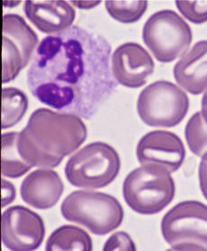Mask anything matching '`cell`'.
Returning a JSON list of instances; mask_svg holds the SVG:
<instances>
[{"instance_id":"obj_7","label":"cell","mask_w":207,"mask_h":251,"mask_svg":"<svg viewBox=\"0 0 207 251\" xmlns=\"http://www.w3.org/2000/svg\"><path fill=\"white\" fill-rule=\"evenodd\" d=\"M164 240L174 251H207V205L198 201L176 204L161 221Z\"/></svg>"},{"instance_id":"obj_16","label":"cell","mask_w":207,"mask_h":251,"mask_svg":"<svg viewBox=\"0 0 207 251\" xmlns=\"http://www.w3.org/2000/svg\"><path fill=\"white\" fill-rule=\"evenodd\" d=\"M47 251H91L92 239L84 229L63 225L51 234L46 243Z\"/></svg>"},{"instance_id":"obj_8","label":"cell","mask_w":207,"mask_h":251,"mask_svg":"<svg viewBox=\"0 0 207 251\" xmlns=\"http://www.w3.org/2000/svg\"><path fill=\"white\" fill-rule=\"evenodd\" d=\"M189 109V99L172 82L158 80L142 90L137 111L144 124L151 127L171 128L184 120Z\"/></svg>"},{"instance_id":"obj_21","label":"cell","mask_w":207,"mask_h":251,"mask_svg":"<svg viewBox=\"0 0 207 251\" xmlns=\"http://www.w3.org/2000/svg\"><path fill=\"white\" fill-rule=\"evenodd\" d=\"M180 14L195 25L207 22V1H176Z\"/></svg>"},{"instance_id":"obj_13","label":"cell","mask_w":207,"mask_h":251,"mask_svg":"<svg viewBox=\"0 0 207 251\" xmlns=\"http://www.w3.org/2000/svg\"><path fill=\"white\" fill-rule=\"evenodd\" d=\"M24 10L28 20L40 32L51 35L71 28L76 17L73 6L60 0H29Z\"/></svg>"},{"instance_id":"obj_22","label":"cell","mask_w":207,"mask_h":251,"mask_svg":"<svg viewBox=\"0 0 207 251\" xmlns=\"http://www.w3.org/2000/svg\"><path fill=\"white\" fill-rule=\"evenodd\" d=\"M104 251H135L136 246L131 237L125 231H118L110 236L104 246Z\"/></svg>"},{"instance_id":"obj_14","label":"cell","mask_w":207,"mask_h":251,"mask_svg":"<svg viewBox=\"0 0 207 251\" xmlns=\"http://www.w3.org/2000/svg\"><path fill=\"white\" fill-rule=\"evenodd\" d=\"M64 185L54 170H34L24 179L20 188L22 200L38 210L52 208L60 201Z\"/></svg>"},{"instance_id":"obj_10","label":"cell","mask_w":207,"mask_h":251,"mask_svg":"<svg viewBox=\"0 0 207 251\" xmlns=\"http://www.w3.org/2000/svg\"><path fill=\"white\" fill-rule=\"evenodd\" d=\"M45 236L43 218L32 210L15 205L1 216V239L4 246L14 251H36Z\"/></svg>"},{"instance_id":"obj_17","label":"cell","mask_w":207,"mask_h":251,"mask_svg":"<svg viewBox=\"0 0 207 251\" xmlns=\"http://www.w3.org/2000/svg\"><path fill=\"white\" fill-rule=\"evenodd\" d=\"M18 133L13 131L1 135V174L6 177H21L33 168L19 152Z\"/></svg>"},{"instance_id":"obj_4","label":"cell","mask_w":207,"mask_h":251,"mask_svg":"<svg viewBox=\"0 0 207 251\" xmlns=\"http://www.w3.org/2000/svg\"><path fill=\"white\" fill-rule=\"evenodd\" d=\"M123 195L135 213L153 215L160 213L173 201L174 179L167 170L155 166H141L126 176Z\"/></svg>"},{"instance_id":"obj_6","label":"cell","mask_w":207,"mask_h":251,"mask_svg":"<svg viewBox=\"0 0 207 251\" xmlns=\"http://www.w3.org/2000/svg\"><path fill=\"white\" fill-rule=\"evenodd\" d=\"M142 40L156 60L169 63L186 53L193 33L177 12L165 9L154 13L144 24Z\"/></svg>"},{"instance_id":"obj_12","label":"cell","mask_w":207,"mask_h":251,"mask_svg":"<svg viewBox=\"0 0 207 251\" xmlns=\"http://www.w3.org/2000/svg\"><path fill=\"white\" fill-rule=\"evenodd\" d=\"M155 69L153 57L142 45L126 43L112 55V73L117 83L129 88H142Z\"/></svg>"},{"instance_id":"obj_25","label":"cell","mask_w":207,"mask_h":251,"mask_svg":"<svg viewBox=\"0 0 207 251\" xmlns=\"http://www.w3.org/2000/svg\"><path fill=\"white\" fill-rule=\"evenodd\" d=\"M72 3H74L75 6L79 7V8H87V5L88 4L89 6L88 8L90 7H94V6H98V4H100V1H96V2H92V1H89V2H80V1H73Z\"/></svg>"},{"instance_id":"obj_23","label":"cell","mask_w":207,"mask_h":251,"mask_svg":"<svg viewBox=\"0 0 207 251\" xmlns=\"http://www.w3.org/2000/svg\"><path fill=\"white\" fill-rule=\"evenodd\" d=\"M17 192L14 185L9 181L1 180V207L4 208L15 201Z\"/></svg>"},{"instance_id":"obj_18","label":"cell","mask_w":207,"mask_h":251,"mask_svg":"<svg viewBox=\"0 0 207 251\" xmlns=\"http://www.w3.org/2000/svg\"><path fill=\"white\" fill-rule=\"evenodd\" d=\"M28 109V99L17 88H3L1 91V129L17 125Z\"/></svg>"},{"instance_id":"obj_24","label":"cell","mask_w":207,"mask_h":251,"mask_svg":"<svg viewBox=\"0 0 207 251\" xmlns=\"http://www.w3.org/2000/svg\"><path fill=\"white\" fill-rule=\"evenodd\" d=\"M198 176L202 194L207 200V159H202L199 165Z\"/></svg>"},{"instance_id":"obj_2","label":"cell","mask_w":207,"mask_h":251,"mask_svg":"<svg viewBox=\"0 0 207 251\" xmlns=\"http://www.w3.org/2000/svg\"><path fill=\"white\" fill-rule=\"evenodd\" d=\"M87 130L79 116L38 108L18 133V150L32 167L56 168L86 141Z\"/></svg>"},{"instance_id":"obj_9","label":"cell","mask_w":207,"mask_h":251,"mask_svg":"<svg viewBox=\"0 0 207 251\" xmlns=\"http://www.w3.org/2000/svg\"><path fill=\"white\" fill-rule=\"evenodd\" d=\"M37 34L22 17L7 14L2 19V84L17 78L27 66L38 44Z\"/></svg>"},{"instance_id":"obj_5","label":"cell","mask_w":207,"mask_h":251,"mask_svg":"<svg viewBox=\"0 0 207 251\" xmlns=\"http://www.w3.org/2000/svg\"><path fill=\"white\" fill-rule=\"evenodd\" d=\"M120 170V157L115 148L105 142H96L69 158L65 176L73 186L99 189L114 182Z\"/></svg>"},{"instance_id":"obj_19","label":"cell","mask_w":207,"mask_h":251,"mask_svg":"<svg viewBox=\"0 0 207 251\" xmlns=\"http://www.w3.org/2000/svg\"><path fill=\"white\" fill-rule=\"evenodd\" d=\"M185 137L191 151L207 159V112L199 111L191 116L185 126Z\"/></svg>"},{"instance_id":"obj_3","label":"cell","mask_w":207,"mask_h":251,"mask_svg":"<svg viewBox=\"0 0 207 251\" xmlns=\"http://www.w3.org/2000/svg\"><path fill=\"white\" fill-rule=\"evenodd\" d=\"M64 218L80 224L96 235L108 234L123 224L125 213L120 202L101 192H72L60 206Z\"/></svg>"},{"instance_id":"obj_26","label":"cell","mask_w":207,"mask_h":251,"mask_svg":"<svg viewBox=\"0 0 207 251\" xmlns=\"http://www.w3.org/2000/svg\"><path fill=\"white\" fill-rule=\"evenodd\" d=\"M203 112H207V90L204 94V97L202 99V109Z\"/></svg>"},{"instance_id":"obj_20","label":"cell","mask_w":207,"mask_h":251,"mask_svg":"<svg viewBox=\"0 0 207 251\" xmlns=\"http://www.w3.org/2000/svg\"><path fill=\"white\" fill-rule=\"evenodd\" d=\"M106 11L115 20L123 24L136 23L143 17L148 8V1H116L104 2Z\"/></svg>"},{"instance_id":"obj_15","label":"cell","mask_w":207,"mask_h":251,"mask_svg":"<svg viewBox=\"0 0 207 251\" xmlns=\"http://www.w3.org/2000/svg\"><path fill=\"white\" fill-rule=\"evenodd\" d=\"M175 80L192 95L207 90V40L197 42L174 66Z\"/></svg>"},{"instance_id":"obj_1","label":"cell","mask_w":207,"mask_h":251,"mask_svg":"<svg viewBox=\"0 0 207 251\" xmlns=\"http://www.w3.org/2000/svg\"><path fill=\"white\" fill-rule=\"evenodd\" d=\"M110 54L106 39L79 25L49 35L26 72L28 88L41 103L89 120L116 88Z\"/></svg>"},{"instance_id":"obj_11","label":"cell","mask_w":207,"mask_h":251,"mask_svg":"<svg viewBox=\"0 0 207 251\" xmlns=\"http://www.w3.org/2000/svg\"><path fill=\"white\" fill-rule=\"evenodd\" d=\"M136 155L142 166H155L174 173L185 160V148L174 132L153 131L140 140Z\"/></svg>"}]
</instances>
